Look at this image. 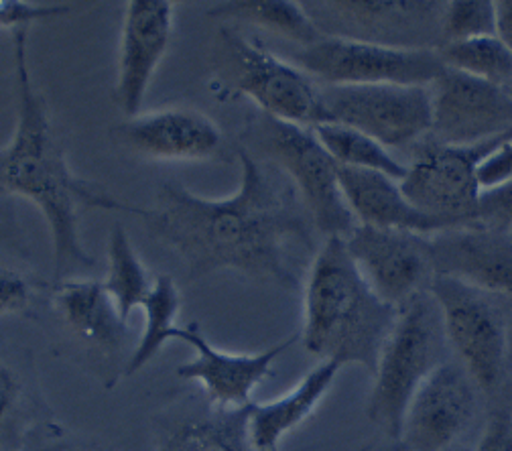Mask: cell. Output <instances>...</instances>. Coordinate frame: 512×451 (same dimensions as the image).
I'll return each instance as SVG.
<instances>
[{
    "instance_id": "6da1fadb",
    "label": "cell",
    "mask_w": 512,
    "mask_h": 451,
    "mask_svg": "<svg viewBox=\"0 0 512 451\" xmlns=\"http://www.w3.org/2000/svg\"><path fill=\"white\" fill-rule=\"evenodd\" d=\"M236 155L240 183L232 196L208 200L179 183H163L153 208L128 206L126 214L139 216L185 263L191 279L236 271L295 289L285 244L289 238L307 242V226L267 165L244 147Z\"/></svg>"
},
{
    "instance_id": "7a4b0ae2",
    "label": "cell",
    "mask_w": 512,
    "mask_h": 451,
    "mask_svg": "<svg viewBox=\"0 0 512 451\" xmlns=\"http://www.w3.org/2000/svg\"><path fill=\"white\" fill-rule=\"evenodd\" d=\"M17 84V126L11 143L0 151V196H21L43 214L53 240L55 271L92 267L94 259L82 246L78 210L102 208L128 212V206L90 189L68 165L45 98L33 84L27 57V29L11 33Z\"/></svg>"
},
{
    "instance_id": "3957f363",
    "label": "cell",
    "mask_w": 512,
    "mask_h": 451,
    "mask_svg": "<svg viewBox=\"0 0 512 451\" xmlns=\"http://www.w3.org/2000/svg\"><path fill=\"white\" fill-rule=\"evenodd\" d=\"M399 309L376 297L360 275L346 240L332 236L313 259L303 293L305 350L322 360L360 364L374 374Z\"/></svg>"
},
{
    "instance_id": "277c9868",
    "label": "cell",
    "mask_w": 512,
    "mask_h": 451,
    "mask_svg": "<svg viewBox=\"0 0 512 451\" xmlns=\"http://www.w3.org/2000/svg\"><path fill=\"white\" fill-rule=\"evenodd\" d=\"M450 350L441 315L429 291L415 295L399 307L395 324L382 344L374 370V386L368 399V419L401 441L407 407L421 382L443 364Z\"/></svg>"
},
{
    "instance_id": "5b68a950",
    "label": "cell",
    "mask_w": 512,
    "mask_h": 451,
    "mask_svg": "<svg viewBox=\"0 0 512 451\" xmlns=\"http://www.w3.org/2000/svg\"><path fill=\"white\" fill-rule=\"evenodd\" d=\"M216 72L232 96H246L263 114L297 126L330 124L322 86L234 27H222L216 41Z\"/></svg>"
},
{
    "instance_id": "8992f818",
    "label": "cell",
    "mask_w": 512,
    "mask_h": 451,
    "mask_svg": "<svg viewBox=\"0 0 512 451\" xmlns=\"http://www.w3.org/2000/svg\"><path fill=\"white\" fill-rule=\"evenodd\" d=\"M246 149H256L297 185L313 224L328 238H346L358 226L338 179V163L311 128L273 116L254 118L246 133Z\"/></svg>"
},
{
    "instance_id": "52a82bcc",
    "label": "cell",
    "mask_w": 512,
    "mask_h": 451,
    "mask_svg": "<svg viewBox=\"0 0 512 451\" xmlns=\"http://www.w3.org/2000/svg\"><path fill=\"white\" fill-rule=\"evenodd\" d=\"M295 66L326 86H431L445 66L437 49H405L322 37L295 53Z\"/></svg>"
},
{
    "instance_id": "ba28073f",
    "label": "cell",
    "mask_w": 512,
    "mask_h": 451,
    "mask_svg": "<svg viewBox=\"0 0 512 451\" xmlns=\"http://www.w3.org/2000/svg\"><path fill=\"white\" fill-rule=\"evenodd\" d=\"M427 291L439 307L447 346L458 354L480 391H496L508 354L500 307L492 303L490 293L447 275H433Z\"/></svg>"
},
{
    "instance_id": "9c48e42d",
    "label": "cell",
    "mask_w": 512,
    "mask_h": 451,
    "mask_svg": "<svg viewBox=\"0 0 512 451\" xmlns=\"http://www.w3.org/2000/svg\"><path fill=\"white\" fill-rule=\"evenodd\" d=\"M510 137L512 131L476 145L452 147L431 141L419 147L401 181L405 198L425 214L472 226L482 198L478 167Z\"/></svg>"
},
{
    "instance_id": "30bf717a",
    "label": "cell",
    "mask_w": 512,
    "mask_h": 451,
    "mask_svg": "<svg viewBox=\"0 0 512 451\" xmlns=\"http://www.w3.org/2000/svg\"><path fill=\"white\" fill-rule=\"evenodd\" d=\"M324 37L370 41L405 49H439L445 3L415 0H330L303 3Z\"/></svg>"
},
{
    "instance_id": "8fae6325",
    "label": "cell",
    "mask_w": 512,
    "mask_h": 451,
    "mask_svg": "<svg viewBox=\"0 0 512 451\" xmlns=\"http://www.w3.org/2000/svg\"><path fill=\"white\" fill-rule=\"evenodd\" d=\"M322 102L334 124L368 135L382 147H407L431 131L429 86H322Z\"/></svg>"
},
{
    "instance_id": "7c38bea8",
    "label": "cell",
    "mask_w": 512,
    "mask_h": 451,
    "mask_svg": "<svg viewBox=\"0 0 512 451\" xmlns=\"http://www.w3.org/2000/svg\"><path fill=\"white\" fill-rule=\"evenodd\" d=\"M431 88V139L476 145L512 131V96L494 84L445 68Z\"/></svg>"
},
{
    "instance_id": "4fadbf2b",
    "label": "cell",
    "mask_w": 512,
    "mask_h": 451,
    "mask_svg": "<svg viewBox=\"0 0 512 451\" xmlns=\"http://www.w3.org/2000/svg\"><path fill=\"white\" fill-rule=\"evenodd\" d=\"M344 240L368 287L397 309L427 291L435 275L429 240L419 234L358 224Z\"/></svg>"
},
{
    "instance_id": "5bb4252c",
    "label": "cell",
    "mask_w": 512,
    "mask_h": 451,
    "mask_svg": "<svg viewBox=\"0 0 512 451\" xmlns=\"http://www.w3.org/2000/svg\"><path fill=\"white\" fill-rule=\"evenodd\" d=\"M474 380L460 362L439 364L413 395L401 429L407 451H445L476 415Z\"/></svg>"
},
{
    "instance_id": "9a60e30c",
    "label": "cell",
    "mask_w": 512,
    "mask_h": 451,
    "mask_svg": "<svg viewBox=\"0 0 512 451\" xmlns=\"http://www.w3.org/2000/svg\"><path fill=\"white\" fill-rule=\"evenodd\" d=\"M173 340L185 342L196 352L194 360L177 366V376L200 382L210 399V405L224 411L252 405V393L256 386L273 374L275 360L297 342V338L291 336L265 352L230 354L212 346L196 324L185 328L179 326Z\"/></svg>"
},
{
    "instance_id": "2e32d148",
    "label": "cell",
    "mask_w": 512,
    "mask_h": 451,
    "mask_svg": "<svg viewBox=\"0 0 512 451\" xmlns=\"http://www.w3.org/2000/svg\"><path fill=\"white\" fill-rule=\"evenodd\" d=\"M171 33V0H131L126 3L114 86V98L126 118L139 116L151 80L169 49Z\"/></svg>"
},
{
    "instance_id": "e0dca14e",
    "label": "cell",
    "mask_w": 512,
    "mask_h": 451,
    "mask_svg": "<svg viewBox=\"0 0 512 451\" xmlns=\"http://www.w3.org/2000/svg\"><path fill=\"white\" fill-rule=\"evenodd\" d=\"M112 137L137 155L157 161H202L220 153V126L194 108H163L112 128Z\"/></svg>"
},
{
    "instance_id": "ac0fdd59",
    "label": "cell",
    "mask_w": 512,
    "mask_h": 451,
    "mask_svg": "<svg viewBox=\"0 0 512 451\" xmlns=\"http://www.w3.org/2000/svg\"><path fill=\"white\" fill-rule=\"evenodd\" d=\"M435 275L464 281L484 293L512 297V234L460 226L429 240Z\"/></svg>"
},
{
    "instance_id": "d6986e66",
    "label": "cell",
    "mask_w": 512,
    "mask_h": 451,
    "mask_svg": "<svg viewBox=\"0 0 512 451\" xmlns=\"http://www.w3.org/2000/svg\"><path fill=\"white\" fill-rule=\"evenodd\" d=\"M338 179L352 216L362 226L411 232L419 236H433L464 226L417 210L405 198L401 183L382 173L338 165Z\"/></svg>"
},
{
    "instance_id": "ffe728a7",
    "label": "cell",
    "mask_w": 512,
    "mask_h": 451,
    "mask_svg": "<svg viewBox=\"0 0 512 451\" xmlns=\"http://www.w3.org/2000/svg\"><path fill=\"white\" fill-rule=\"evenodd\" d=\"M342 366L322 360L295 386L269 403H254L248 421L250 445L254 451H277L279 443L305 423L330 393Z\"/></svg>"
},
{
    "instance_id": "44dd1931",
    "label": "cell",
    "mask_w": 512,
    "mask_h": 451,
    "mask_svg": "<svg viewBox=\"0 0 512 451\" xmlns=\"http://www.w3.org/2000/svg\"><path fill=\"white\" fill-rule=\"evenodd\" d=\"M53 303L68 332L102 352L122 346L126 321L100 281H63L53 291Z\"/></svg>"
},
{
    "instance_id": "7402d4cb",
    "label": "cell",
    "mask_w": 512,
    "mask_h": 451,
    "mask_svg": "<svg viewBox=\"0 0 512 451\" xmlns=\"http://www.w3.org/2000/svg\"><path fill=\"white\" fill-rule=\"evenodd\" d=\"M252 405L234 411L210 407L183 417L159 435L157 451H250Z\"/></svg>"
},
{
    "instance_id": "603a6c76",
    "label": "cell",
    "mask_w": 512,
    "mask_h": 451,
    "mask_svg": "<svg viewBox=\"0 0 512 451\" xmlns=\"http://www.w3.org/2000/svg\"><path fill=\"white\" fill-rule=\"evenodd\" d=\"M208 17L259 27L299 43L301 47H309L324 37L305 7L293 0H230V3L212 7Z\"/></svg>"
},
{
    "instance_id": "cb8c5ba5",
    "label": "cell",
    "mask_w": 512,
    "mask_h": 451,
    "mask_svg": "<svg viewBox=\"0 0 512 451\" xmlns=\"http://www.w3.org/2000/svg\"><path fill=\"white\" fill-rule=\"evenodd\" d=\"M145 313V328L137 348L126 364V376L141 372L161 348L173 340L177 326V315L181 311V293L171 275H157L149 295L141 305Z\"/></svg>"
},
{
    "instance_id": "d4e9b609",
    "label": "cell",
    "mask_w": 512,
    "mask_h": 451,
    "mask_svg": "<svg viewBox=\"0 0 512 451\" xmlns=\"http://www.w3.org/2000/svg\"><path fill=\"white\" fill-rule=\"evenodd\" d=\"M311 131L340 167L382 173L399 183L407 175L405 163L397 161L387 147H382L368 135L356 131V128L330 122L319 124Z\"/></svg>"
},
{
    "instance_id": "484cf974",
    "label": "cell",
    "mask_w": 512,
    "mask_h": 451,
    "mask_svg": "<svg viewBox=\"0 0 512 451\" xmlns=\"http://www.w3.org/2000/svg\"><path fill=\"white\" fill-rule=\"evenodd\" d=\"M102 285L124 321L143 305L153 287L131 238L120 226L114 228L108 238V271Z\"/></svg>"
},
{
    "instance_id": "4316f807",
    "label": "cell",
    "mask_w": 512,
    "mask_h": 451,
    "mask_svg": "<svg viewBox=\"0 0 512 451\" xmlns=\"http://www.w3.org/2000/svg\"><path fill=\"white\" fill-rule=\"evenodd\" d=\"M445 68L508 90L512 86V51L496 37L445 43L437 49Z\"/></svg>"
},
{
    "instance_id": "83f0119b",
    "label": "cell",
    "mask_w": 512,
    "mask_h": 451,
    "mask_svg": "<svg viewBox=\"0 0 512 451\" xmlns=\"http://www.w3.org/2000/svg\"><path fill=\"white\" fill-rule=\"evenodd\" d=\"M441 45L496 35V9L490 0H454L441 15Z\"/></svg>"
},
{
    "instance_id": "f1b7e54d",
    "label": "cell",
    "mask_w": 512,
    "mask_h": 451,
    "mask_svg": "<svg viewBox=\"0 0 512 451\" xmlns=\"http://www.w3.org/2000/svg\"><path fill=\"white\" fill-rule=\"evenodd\" d=\"M70 13V5H39L25 3V0H0V29L13 33L19 29H29V25L37 21L55 19Z\"/></svg>"
},
{
    "instance_id": "f546056e",
    "label": "cell",
    "mask_w": 512,
    "mask_h": 451,
    "mask_svg": "<svg viewBox=\"0 0 512 451\" xmlns=\"http://www.w3.org/2000/svg\"><path fill=\"white\" fill-rule=\"evenodd\" d=\"M472 226L512 234V181L482 193Z\"/></svg>"
},
{
    "instance_id": "4dcf8cb0",
    "label": "cell",
    "mask_w": 512,
    "mask_h": 451,
    "mask_svg": "<svg viewBox=\"0 0 512 451\" xmlns=\"http://www.w3.org/2000/svg\"><path fill=\"white\" fill-rule=\"evenodd\" d=\"M31 283L15 267L0 263V315L21 313L31 305Z\"/></svg>"
},
{
    "instance_id": "1f68e13d",
    "label": "cell",
    "mask_w": 512,
    "mask_h": 451,
    "mask_svg": "<svg viewBox=\"0 0 512 451\" xmlns=\"http://www.w3.org/2000/svg\"><path fill=\"white\" fill-rule=\"evenodd\" d=\"M512 181V137L494 149L478 167V183L482 193Z\"/></svg>"
},
{
    "instance_id": "d6a6232c",
    "label": "cell",
    "mask_w": 512,
    "mask_h": 451,
    "mask_svg": "<svg viewBox=\"0 0 512 451\" xmlns=\"http://www.w3.org/2000/svg\"><path fill=\"white\" fill-rule=\"evenodd\" d=\"M474 451H512V413H492Z\"/></svg>"
},
{
    "instance_id": "836d02e7",
    "label": "cell",
    "mask_w": 512,
    "mask_h": 451,
    "mask_svg": "<svg viewBox=\"0 0 512 451\" xmlns=\"http://www.w3.org/2000/svg\"><path fill=\"white\" fill-rule=\"evenodd\" d=\"M23 399V382L15 368L0 360V427H5L17 413Z\"/></svg>"
},
{
    "instance_id": "e575fe53",
    "label": "cell",
    "mask_w": 512,
    "mask_h": 451,
    "mask_svg": "<svg viewBox=\"0 0 512 451\" xmlns=\"http://www.w3.org/2000/svg\"><path fill=\"white\" fill-rule=\"evenodd\" d=\"M496 9V37L512 51V0H498Z\"/></svg>"
},
{
    "instance_id": "d590c367",
    "label": "cell",
    "mask_w": 512,
    "mask_h": 451,
    "mask_svg": "<svg viewBox=\"0 0 512 451\" xmlns=\"http://www.w3.org/2000/svg\"><path fill=\"white\" fill-rule=\"evenodd\" d=\"M21 451H86L78 445H72L68 441H61V439H55V441H43L39 445H33V447H27V449H21Z\"/></svg>"
},
{
    "instance_id": "8d00e7d4",
    "label": "cell",
    "mask_w": 512,
    "mask_h": 451,
    "mask_svg": "<svg viewBox=\"0 0 512 451\" xmlns=\"http://www.w3.org/2000/svg\"><path fill=\"white\" fill-rule=\"evenodd\" d=\"M9 224H11V218H9V214L3 210V206H0V236L7 234Z\"/></svg>"
},
{
    "instance_id": "74e56055",
    "label": "cell",
    "mask_w": 512,
    "mask_h": 451,
    "mask_svg": "<svg viewBox=\"0 0 512 451\" xmlns=\"http://www.w3.org/2000/svg\"><path fill=\"white\" fill-rule=\"evenodd\" d=\"M380 451H407V447L403 445V441H393L391 445H387V447L380 449Z\"/></svg>"
},
{
    "instance_id": "f35d334b",
    "label": "cell",
    "mask_w": 512,
    "mask_h": 451,
    "mask_svg": "<svg viewBox=\"0 0 512 451\" xmlns=\"http://www.w3.org/2000/svg\"><path fill=\"white\" fill-rule=\"evenodd\" d=\"M506 92H508V94H510V96H512V86H510V88H508V90H506Z\"/></svg>"
}]
</instances>
